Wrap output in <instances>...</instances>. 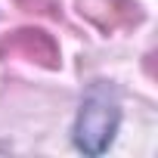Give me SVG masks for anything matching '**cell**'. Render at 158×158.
I'll list each match as a JSON object with an SVG mask.
<instances>
[{"label": "cell", "instance_id": "6da1fadb", "mask_svg": "<svg viewBox=\"0 0 158 158\" xmlns=\"http://www.w3.org/2000/svg\"><path fill=\"white\" fill-rule=\"evenodd\" d=\"M118 99H115V90L109 87H96L90 90V96L84 99L81 106V115H77V124H74V143L77 149H84L87 155H99L109 149L115 130H118Z\"/></svg>", "mask_w": 158, "mask_h": 158}]
</instances>
